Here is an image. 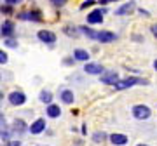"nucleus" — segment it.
I'll list each match as a JSON object with an SVG mask.
<instances>
[{"instance_id":"1","label":"nucleus","mask_w":157,"mask_h":146,"mask_svg":"<svg viewBox=\"0 0 157 146\" xmlns=\"http://www.w3.org/2000/svg\"><path fill=\"white\" fill-rule=\"evenodd\" d=\"M136 84H147V82L136 78V77H128V78H124V80H117V82L113 84V87L117 90H124V89H129V87H133V85H136Z\"/></svg>"},{"instance_id":"2","label":"nucleus","mask_w":157,"mask_h":146,"mask_svg":"<svg viewBox=\"0 0 157 146\" xmlns=\"http://www.w3.org/2000/svg\"><path fill=\"white\" fill-rule=\"evenodd\" d=\"M94 40H98V42H101V44H110V42H115V40H117V35L113 33V31L103 30V31H96Z\"/></svg>"},{"instance_id":"3","label":"nucleus","mask_w":157,"mask_h":146,"mask_svg":"<svg viewBox=\"0 0 157 146\" xmlns=\"http://www.w3.org/2000/svg\"><path fill=\"white\" fill-rule=\"evenodd\" d=\"M17 19H28V21L40 23V21H42V12L37 11V9L28 11V12H21V14H17Z\"/></svg>"},{"instance_id":"4","label":"nucleus","mask_w":157,"mask_h":146,"mask_svg":"<svg viewBox=\"0 0 157 146\" xmlns=\"http://www.w3.org/2000/svg\"><path fill=\"white\" fill-rule=\"evenodd\" d=\"M133 115L138 120H147V118L150 117V108L145 106V104H138V106L133 108Z\"/></svg>"},{"instance_id":"5","label":"nucleus","mask_w":157,"mask_h":146,"mask_svg":"<svg viewBox=\"0 0 157 146\" xmlns=\"http://www.w3.org/2000/svg\"><path fill=\"white\" fill-rule=\"evenodd\" d=\"M103 14H105V9H94L93 12L87 14V23L89 24H100V23H103Z\"/></svg>"},{"instance_id":"6","label":"nucleus","mask_w":157,"mask_h":146,"mask_svg":"<svg viewBox=\"0 0 157 146\" xmlns=\"http://www.w3.org/2000/svg\"><path fill=\"white\" fill-rule=\"evenodd\" d=\"M9 103H11L12 106H21V104H25L26 103V96L23 94V92H11L9 94Z\"/></svg>"},{"instance_id":"7","label":"nucleus","mask_w":157,"mask_h":146,"mask_svg":"<svg viewBox=\"0 0 157 146\" xmlns=\"http://www.w3.org/2000/svg\"><path fill=\"white\" fill-rule=\"evenodd\" d=\"M40 42H44V44H54L56 42V35L49 31V30H40L39 33H37Z\"/></svg>"},{"instance_id":"8","label":"nucleus","mask_w":157,"mask_h":146,"mask_svg":"<svg viewBox=\"0 0 157 146\" xmlns=\"http://www.w3.org/2000/svg\"><path fill=\"white\" fill-rule=\"evenodd\" d=\"M14 23L12 21H4L2 23V26H0V33H2V37L4 38H9V37H12L14 35Z\"/></svg>"},{"instance_id":"9","label":"nucleus","mask_w":157,"mask_h":146,"mask_svg":"<svg viewBox=\"0 0 157 146\" xmlns=\"http://www.w3.org/2000/svg\"><path fill=\"white\" fill-rule=\"evenodd\" d=\"M136 9V5H135V2L133 0H129L128 4H124V5H121L115 11V16H126V14H131V12Z\"/></svg>"},{"instance_id":"10","label":"nucleus","mask_w":157,"mask_h":146,"mask_svg":"<svg viewBox=\"0 0 157 146\" xmlns=\"http://www.w3.org/2000/svg\"><path fill=\"white\" fill-rule=\"evenodd\" d=\"M84 71L91 73V75H101L103 73V66H101L100 63H87L84 66Z\"/></svg>"},{"instance_id":"11","label":"nucleus","mask_w":157,"mask_h":146,"mask_svg":"<svg viewBox=\"0 0 157 146\" xmlns=\"http://www.w3.org/2000/svg\"><path fill=\"white\" fill-rule=\"evenodd\" d=\"M45 129V120L44 118H39V120H35L33 124L28 127V130L32 132V134H40L42 130Z\"/></svg>"},{"instance_id":"12","label":"nucleus","mask_w":157,"mask_h":146,"mask_svg":"<svg viewBox=\"0 0 157 146\" xmlns=\"http://www.w3.org/2000/svg\"><path fill=\"white\" fill-rule=\"evenodd\" d=\"M119 80V75L115 71H107V73H101V82L103 84H110L113 85Z\"/></svg>"},{"instance_id":"13","label":"nucleus","mask_w":157,"mask_h":146,"mask_svg":"<svg viewBox=\"0 0 157 146\" xmlns=\"http://www.w3.org/2000/svg\"><path fill=\"white\" fill-rule=\"evenodd\" d=\"M110 141H112L115 146H124L126 143H128V136H124V134H112V136H110Z\"/></svg>"},{"instance_id":"14","label":"nucleus","mask_w":157,"mask_h":146,"mask_svg":"<svg viewBox=\"0 0 157 146\" xmlns=\"http://www.w3.org/2000/svg\"><path fill=\"white\" fill-rule=\"evenodd\" d=\"M73 59H77V61H87L89 59V52L84 51V49H75L73 51Z\"/></svg>"},{"instance_id":"15","label":"nucleus","mask_w":157,"mask_h":146,"mask_svg":"<svg viewBox=\"0 0 157 146\" xmlns=\"http://www.w3.org/2000/svg\"><path fill=\"white\" fill-rule=\"evenodd\" d=\"M12 130L17 132V134H23V132L26 130V124H25V120L16 118V120H14V125H12Z\"/></svg>"},{"instance_id":"16","label":"nucleus","mask_w":157,"mask_h":146,"mask_svg":"<svg viewBox=\"0 0 157 146\" xmlns=\"http://www.w3.org/2000/svg\"><path fill=\"white\" fill-rule=\"evenodd\" d=\"M0 137H4V139H7V137H9V130H7L6 118H4V115H2V113H0Z\"/></svg>"},{"instance_id":"17","label":"nucleus","mask_w":157,"mask_h":146,"mask_svg":"<svg viewBox=\"0 0 157 146\" xmlns=\"http://www.w3.org/2000/svg\"><path fill=\"white\" fill-rule=\"evenodd\" d=\"M47 115H49L51 118H58L61 115V110H59L58 104H49V106H47Z\"/></svg>"},{"instance_id":"18","label":"nucleus","mask_w":157,"mask_h":146,"mask_svg":"<svg viewBox=\"0 0 157 146\" xmlns=\"http://www.w3.org/2000/svg\"><path fill=\"white\" fill-rule=\"evenodd\" d=\"M73 92L72 90H68V89H65V90H61V101L63 103H67V104H72L73 103Z\"/></svg>"},{"instance_id":"19","label":"nucleus","mask_w":157,"mask_h":146,"mask_svg":"<svg viewBox=\"0 0 157 146\" xmlns=\"http://www.w3.org/2000/svg\"><path fill=\"white\" fill-rule=\"evenodd\" d=\"M39 97H40V101H42V103H47V104L52 101V94H51L49 90H42Z\"/></svg>"},{"instance_id":"20","label":"nucleus","mask_w":157,"mask_h":146,"mask_svg":"<svg viewBox=\"0 0 157 146\" xmlns=\"http://www.w3.org/2000/svg\"><path fill=\"white\" fill-rule=\"evenodd\" d=\"M80 31L86 35V37H89V38H94V35H96V30H91V28H87V26H80Z\"/></svg>"},{"instance_id":"21","label":"nucleus","mask_w":157,"mask_h":146,"mask_svg":"<svg viewBox=\"0 0 157 146\" xmlns=\"http://www.w3.org/2000/svg\"><path fill=\"white\" fill-rule=\"evenodd\" d=\"M105 139H107V134L105 132H94V136H93V141L94 143H103Z\"/></svg>"},{"instance_id":"22","label":"nucleus","mask_w":157,"mask_h":146,"mask_svg":"<svg viewBox=\"0 0 157 146\" xmlns=\"http://www.w3.org/2000/svg\"><path fill=\"white\" fill-rule=\"evenodd\" d=\"M65 33L70 35V37H77L78 31H77V28H72V26H65Z\"/></svg>"},{"instance_id":"23","label":"nucleus","mask_w":157,"mask_h":146,"mask_svg":"<svg viewBox=\"0 0 157 146\" xmlns=\"http://www.w3.org/2000/svg\"><path fill=\"white\" fill-rule=\"evenodd\" d=\"M4 44L7 45V47H17V42L14 38H12V37H9V38H6L4 40Z\"/></svg>"},{"instance_id":"24","label":"nucleus","mask_w":157,"mask_h":146,"mask_svg":"<svg viewBox=\"0 0 157 146\" xmlns=\"http://www.w3.org/2000/svg\"><path fill=\"white\" fill-rule=\"evenodd\" d=\"M0 12H4V14H12V5H9V4L0 5Z\"/></svg>"},{"instance_id":"25","label":"nucleus","mask_w":157,"mask_h":146,"mask_svg":"<svg viewBox=\"0 0 157 146\" xmlns=\"http://www.w3.org/2000/svg\"><path fill=\"white\" fill-rule=\"evenodd\" d=\"M6 63H7V54L0 49V64H6Z\"/></svg>"},{"instance_id":"26","label":"nucleus","mask_w":157,"mask_h":146,"mask_svg":"<svg viewBox=\"0 0 157 146\" xmlns=\"http://www.w3.org/2000/svg\"><path fill=\"white\" fill-rule=\"evenodd\" d=\"M51 2H52V4H54L56 7H63V5H65V4L68 2V0H51Z\"/></svg>"},{"instance_id":"27","label":"nucleus","mask_w":157,"mask_h":146,"mask_svg":"<svg viewBox=\"0 0 157 146\" xmlns=\"http://www.w3.org/2000/svg\"><path fill=\"white\" fill-rule=\"evenodd\" d=\"M94 4H96L94 0H86L84 4L80 5V9H86V7H91V5H94Z\"/></svg>"},{"instance_id":"28","label":"nucleus","mask_w":157,"mask_h":146,"mask_svg":"<svg viewBox=\"0 0 157 146\" xmlns=\"http://www.w3.org/2000/svg\"><path fill=\"white\" fill-rule=\"evenodd\" d=\"M21 2L23 0H6V4H9V5H12V7L17 5V4H21Z\"/></svg>"},{"instance_id":"29","label":"nucleus","mask_w":157,"mask_h":146,"mask_svg":"<svg viewBox=\"0 0 157 146\" xmlns=\"http://www.w3.org/2000/svg\"><path fill=\"white\" fill-rule=\"evenodd\" d=\"M21 143L19 141H7V146H19Z\"/></svg>"},{"instance_id":"30","label":"nucleus","mask_w":157,"mask_h":146,"mask_svg":"<svg viewBox=\"0 0 157 146\" xmlns=\"http://www.w3.org/2000/svg\"><path fill=\"white\" fill-rule=\"evenodd\" d=\"M152 35H154V37H155V38H157V24H152Z\"/></svg>"},{"instance_id":"31","label":"nucleus","mask_w":157,"mask_h":146,"mask_svg":"<svg viewBox=\"0 0 157 146\" xmlns=\"http://www.w3.org/2000/svg\"><path fill=\"white\" fill-rule=\"evenodd\" d=\"M108 2H113V0H100V4H108Z\"/></svg>"},{"instance_id":"32","label":"nucleus","mask_w":157,"mask_h":146,"mask_svg":"<svg viewBox=\"0 0 157 146\" xmlns=\"http://www.w3.org/2000/svg\"><path fill=\"white\" fill-rule=\"evenodd\" d=\"M154 68H155V70H157V59H155V61H154Z\"/></svg>"},{"instance_id":"33","label":"nucleus","mask_w":157,"mask_h":146,"mask_svg":"<svg viewBox=\"0 0 157 146\" xmlns=\"http://www.w3.org/2000/svg\"><path fill=\"white\" fill-rule=\"evenodd\" d=\"M138 146H148V144H138Z\"/></svg>"}]
</instances>
